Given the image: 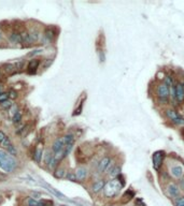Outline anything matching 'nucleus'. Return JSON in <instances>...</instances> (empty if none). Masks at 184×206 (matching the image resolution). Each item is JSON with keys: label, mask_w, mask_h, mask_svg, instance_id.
I'll use <instances>...</instances> for the list:
<instances>
[{"label": "nucleus", "mask_w": 184, "mask_h": 206, "mask_svg": "<svg viewBox=\"0 0 184 206\" xmlns=\"http://www.w3.org/2000/svg\"><path fill=\"white\" fill-rule=\"evenodd\" d=\"M170 87V95H171V97L173 98V99H176L177 98V95H176V87L174 86H169Z\"/></svg>", "instance_id": "nucleus-36"}, {"label": "nucleus", "mask_w": 184, "mask_h": 206, "mask_svg": "<svg viewBox=\"0 0 184 206\" xmlns=\"http://www.w3.org/2000/svg\"><path fill=\"white\" fill-rule=\"evenodd\" d=\"M165 158V153L164 151H156L153 154V165H154L155 170H158L163 164V161Z\"/></svg>", "instance_id": "nucleus-3"}, {"label": "nucleus", "mask_w": 184, "mask_h": 206, "mask_svg": "<svg viewBox=\"0 0 184 206\" xmlns=\"http://www.w3.org/2000/svg\"><path fill=\"white\" fill-rule=\"evenodd\" d=\"M104 186H106V182L104 181V179H100V180H97L96 182H94L92 186V191L94 193H98L100 191L102 190V189L104 188Z\"/></svg>", "instance_id": "nucleus-10"}, {"label": "nucleus", "mask_w": 184, "mask_h": 206, "mask_svg": "<svg viewBox=\"0 0 184 206\" xmlns=\"http://www.w3.org/2000/svg\"><path fill=\"white\" fill-rule=\"evenodd\" d=\"M0 38H1V34H0Z\"/></svg>", "instance_id": "nucleus-45"}, {"label": "nucleus", "mask_w": 184, "mask_h": 206, "mask_svg": "<svg viewBox=\"0 0 184 206\" xmlns=\"http://www.w3.org/2000/svg\"><path fill=\"white\" fill-rule=\"evenodd\" d=\"M42 154H43V146L41 144H38L36 146V148H34L32 158H34V160L36 161L37 163H40L41 159H42Z\"/></svg>", "instance_id": "nucleus-7"}, {"label": "nucleus", "mask_w": 184, "mask_h": 206, "mask_svg": "<svg viewBox=\"0 0 184 206\" xmlns=\"http://www.w3.org/2000/svg\"><path fill=\"white\" fill-rule=\"evenodd\" d=\"M64 148H65V144H64V140H62V137H58V139L55 140L52 145L53 151L56 154V153H58V151L62 150Z\"/></svg>", "instance_id": "nucleus-8"}, {"label": "nucleus", "mask_w": 184, "mask_h": 206, "mask_svg": "<svg viewBox=\"0 0 184 206\" xmlns=\"http://www.w3.org/2000/svg\"><path fill=\"white\" fill-rule=\"evenodd\" d=\"M10 39L13 43H23L22 42V37H21L20 32H15L13 31L12 34H10Z\"/></svg>", "instance_id": "nucleus-16"}, {"label": "nucleus", "mask_w": 184, "mask_h": 206, "mask_svg": "<svg viewBox=\"0 0 184 206\" xmlns=\"http://www.w3.org/2000/svg\"><path fill=\"white\" fill-rule=\"evenodd\" d=\"M172 123H174V125H184V118L182 117H177V118L172 119Z\"/></svg>", "instance_id": "nucleus-27"}, {"label": "nucleus", "mask_w": 184, "mask_h": 206, "mask_svg": "<svg viewBox=\"0 0 184 206\" xmlns=\"http://www.w3.org/2000/svg\"><path fill=\"white\" fill-rule=\"evenodd\" d=\"M176 206H184V196L177 199L176 200Z\"/></svg>", "instance_id": "nucleus-35"}, {"label": "nucleus", "mask_w": 184, "mask_h": 206, "mask_svg": "<svg viewBox=\"0 0 184 206\" xmlns=\"http://www.w3.org/2000/svg\"><path fill=\"white\" fill-rule=\"evenodd\" d=\"M53 203L51 202V201H48V200H43V201H40V202L38 203V205L37 206H52Z\"/></svg>", "instance_id": "nucleus-33"}, {"label": "nucleus", "mask_w": 184, "mask_h": 206, "mask_svg": "<svg viewBox=\"0 0 184 206\" xmlns=\"http://www.w3.org/2000/svg\"><path fill=\"white\" fill-rule=\"evenodd\" d=\"M54 176L56 177V178H64V177L66 176V170H65L64 168H56L54 172Z\"/></svg>", "instance_id": "nucleus-19"}, {"label": "nucleus", "mask_w": 184, "mask_h": 206, "mask_svg": "<svg viewBox=\"0 0 184 206\" xmlns=\"http://www.w3.org/2000/svg\"><path fill=\"white\" fill-rule=\"evenodd\" d=\"M12 120H13V123H14V125L20 123L21 120H22V113H21V112H17V113L12 117Z\"/></svg>", "instance_id": "nucleus-25"}, {"label": "nucleus", "mask_w": 184, "mask_h": 206, "mask_svg": "<svg viewBox=\"0 0 184 206\" xmlns=\"http://www.w3.org/2000/svg\"><path fill=\"white\" fill-rule=\"evenodd\" d=\"M39 65H40V60L39 59H32L29 61L28 65H27V72L30 74L36 73L37 69H38Z\"/></svg>", "instance_id": "nucleus-9"}, {"label": "nucleus", "mask_w": 184, "mask_h": 206, "mask_svg": "<svg viewBox=\"0 0 184 206\" xmlns=\"http://www.w3.org/2000/svg\"><path fill=\"white\" fill-rule=\"evenodd\" d=\"M17 98V92L14 89H11L9 91V99H16Z\"/></svg>", "instance_id": "nucleus-34"}, {"label": "nucleus", "mask_w": 184, "mask_h": 206, "mask_svg": "<svg viewBox=\"0 0 184 206\" xmlns=\"http://www.w3.org/2000/svg\"><path fill=\"white\" fill-rule=\"evenodd\" d=\"M0 73H1V70H0Z\"/></svg>", "instance_id": "nucleus-46"}, {"label": "nucleus", "mask_w": 184, "mask_h": 206, "mask_svg": "<svg viewBox=\"0 0 184 206\" xmlns=\"http://www.w3.org/2000/svg\"><path fill=\"white\" fill-rule=\"evenodd\" d=\"M121 171H122V168H121L120 165H115V167H113L112 170L109 172V174H110L111 177L116 178V177H118L121 175Z\"/></svg>", "instance_id": "nucleus-17"}, {"label": "nucleus", "mask_w": 184, "mask_h": 206, "mask_svg": "<svg viewBox=\"0 0 184 206\" xmlns=\"http://www.w3.org/2000/svg\"><path fill=\"white\" fill-rule=\"evenodd\" d=\"M183 88H184V85H183Z\"/></svg>", "instance_id": "nucleus-47"}, {"label": "nucleus", "mask_w": 184, "mask_h": 206, "mask_svg": "<svg viewBox=\"0 0 184 206\" xmlns=\"http://www.w3.org/2000/svg\"><path fill=\"white\" fill-rule=\"evenodd\" d=\"M167 192L172 199H178L179 195H180V188L173 182H170L167 186Z\"/></svg>", "instance_id": "nucleus-5"}, {"label": "nucleus", "mask_w": 184, "mask_h": 206, "mask_svg": "<svg viewBox=\"0 0 184 206\" xmlns=\"http://www.w3.org/2000/svg\"><path fill=\"white\" fill-rule=\"evenodd\" d=\"M176 95H177V99H178L179 102H182L184 100V88L182 84H177L176 86Z\"/></svg>", "instance_id": "nucleus-13"}, {"label": "nucleus", "mask_w": 184, "mask_h": 206, "mask_svg": "<svg viewBox=\"0 0 184 206\" xmlns=\"http://www.w3.org/2000/svg\"><path fill=\"white\" fill-rule=\"evenodd\" d=\"M45 186L48 188V191H51V192H52L53 194H54V195L58 196V198H59V199H62V200H64V199H66V196H65L64 194H62V193H60L59 191H57L56 189H54V188H53V187L48 186V184H45Z\"/></svg>", "instance_id": "nucleus-21"}, {"label": "nucleus", "mask_w": 184, "mask_h": 206, "mask_svg": "<svg viewBox=\"0 0 184 206\" xmlns=\"http://www.w3.org/2000/svg\"><path fill=\"white\" fill-rule=\"evenodd\" d=\"M39 202H37L34 199L32 198H28L27 199V206H37Z\"/></svg>", "instance_id": "nucleus-29"}, {"label": "nucleus", "mask_w": 184, "mask_h": 206, "mask_svg": "<svg viewBox=\"0 0 184 206\" xmlns=\"http://www.w3.org/2000/svg\"><path fill=\"white\" fill-rule=\"evenodd\" d=\"M2 92H4V91H3V86L0 85V93H2Z\"/></svg>", "instance_id": "nucleus-43"}, {"label": "nucleus", "mask_w": 184, "mask_h": 206, "mask_svg": "<svg viewBox=\"0 0 184 206\" xmlns=\"http://www.w3.org/2000/svg\"><path fill=\"white\" fill-rule=\"evenodd\" d=\"M40 52H41V50H36V51L32 52V53L28 54V56H34V55H36V54H39Z\"/></svg>", "instance_id": "nucleus-41"}, {"label": "nucleus", "mask_w": 184, "mask_h": 206, "mask_svg": "<svg viewBox=\"0 0 184 206\" xmlns=\"http://www.w3.org/2000/svg\"><path fill=\"white\" fill-rule=\"evenodd\" d=\"M179 188L182 189V190L184 191V179H180V181H179Z\"/></svg>", "instance_id": "nucleus-40"}, {"label": "nucleus", "mask_w": 184, "mask_h": 206, "mask_svg": "<svg viewBox=\"0 0 184 206\" xmlns=\"http://www.w3.org/2000/svg\"><path fill=\"white\" fill-rule=\"evenodd\" d=\"M184 173V168L181 165H174L170 168V174L173 178H181Z\"/></svg>", "instance_id": "nucleus-6"}, {"label": "nucleus", "mask_w": 184, "mask_h": 206, "mask_svg": "<svg viewBox=\"0 0 184 206\" xmlns=\"http://www.w3.org/2000/svg\"><path fill=\"white\" fill-rule=\"evenodd\" d=\"M62 140H64L65 146H66V145H69V144H73L74 143V137H73V134H71V133H68V134L64 135V137H62Z\"/></svg>", "instance_id": "nucleus-18"}, {"label": "nucleus", "mask_w": 184, "mask_h": 206, "mask_svg": "<svg viewBox=\"0 0 184 206\" xmlns=\"http://www.w3.org/2000/svg\"><path fill=\"white\" fill-rule=\"evenodd\" d=\"M112 168H113V161L111 160V161H110V163H109V164H108V167L106 168V170H104V173H109L111 170H112Z\"/></svg>", "instance_id": "nucleus-38"}, {"label": "nucleus", "mask_w": 184, "mask_h": 206, "mask_svg": "<svg viewBox=\"0 0 184 206\" xmlns=\"http://www.w3.org/2000/svg\"><path fill=\"white\" fill-rule=\"evenodd\" d=\"M99 55H100V61L104 62V55L102 54V52H99Z\"/></svg>", "instance_id": "nucleus-42"}, {"label": "nucleus", "mask_w": 184, "mask_h": 206, "mask_svg": "<svg viewBox=\"0 0 184 206\" xmlns=\"http://www.w3.org/2000/svg\"><path fill=\"white\" fill-rule=\"evenodd\" d=\"M111 159L109 158V157H104V158H102L101 160L99 161V164H98V168H97V170H98L99 173H104V170H106V168L108 167V164L110 163Z\"/></svg>", "instance_id": "nucleus-11"}, {"label": "nucleus", "mask_w": 184, "mask_h": 206, "mask_svg": "<svg viewBox=\"0 0 184 206\" xmlns=\"http://www.w3.org/2000/svg\"><path fill=\"white\" fill-rule=\"evenodd\" d=\"M8 153L10 154H12V156H16V154H17V150H16L15 147L13 146V144L11 145L10 147H8Z\"/></svg>", "instance_id": "nucleus-32"}, {"label": "nucleus", "mask_w": 184, "mask_h": 206, "mask_svg": "<svg viewBox=\"0 0 184 206\" xmlns=\"http://www.w3.org/2000/svg\"><path fill=\"white\" fill-rule=\"evenodd\" d=\"M121 188H122V186H121V184L118 182V180H116V179L110 180L109 182H107L104 188V195H106L107 198H113V196H115L116 194L120 192Z\"/></svg>", "instance_id": "nucleus-2"}, {"label": "nucleus", "mask_w": 184, "mask_h": 206, "mask_svg": "<svg viewBox=\"0 0 184 206\" xmlns=\"http://www.w3.org/2000/svg\"><path fill=\"white\" fill-rule=\"evenodd\" d=\"M53 158H54V154H52L50 153V151H48V153L45 154V156H44V163H45L46 165H48L50 167L51 162H52Z\"/></svg>", "instance_id": "nucleus-22"}, {"label": "nucleus", "mask_w": 184, "mask_h": 206, "mask_svg": "<svg viewBox=\"0 0 184 206\" xmlns=\"http://www.w3.org/2000/svg\"><path fill=\"white\" fill-rule=\"evenodd\" d=\"M21 34V37H22V42L23 43H31V40H30V37H29V32L26 31V30H24V31L20 32Z\"/></svg>", "instance_id": "nucleus-20"}, {"label": "nucleus", "mask_w": 184, "mask_h": 206, "mask_svg": "<svg viewBox=\"0 0 184 206\" xmlns=\"http://www.w3.org/2000/svg\"><path fill=\"white\" fill-rule=\"evenodd\" d=\"M157 95H158V97H159V99H167L170 95L169 86H167L166 84H160V85H158Z\"/></svg>", "instance_id": "nucleus-4"}, {"label": "nucleus", "mask_w": 184, "mask_h": 206, "mask_svg": "<svg viewBox=\"0 0 184 206\" xmlns=\"http://www.w3.org/2000/svg\"><path fill=\"white\" fill-rule=\"evenodd\" d=\"M0 105H1L2 109L8 110V109H11V107L13 106V103H12V101H11V100H7V101L0 103Z\"/></svg>", "instance_id": "nucleus-26"}, {"label": "nucleus", "mask_w": 184, "mask_h": 206, "mask_svg": "<svg viewBox=\"0 0 184 206\" xmlns=\"http://www.w3.org/2000/svg\"><path fill=\"white\" fill-rule=\"evenodd\" d=\"M6 137H7V135L4 134L2 131H0V144H1V143L4 141V139H6Z\"/></svg>", "instance_id": "nucleus-39"}, {"label": "nucleus", "mask_w": 184, "mask_h": 206, "mask_svg": "<svg viewBox=\"0 0 184 206\" xmlns=\"http://www.w3.org/2000/svg\"><path fill=\"white\" fill-rule=\"evenodd\" d=\"M0 202H1V196H0Z\"/></svg>", "instance_id": "nucleus-44"}, {"label": "nucleus", "mask_w": 184, "mask_h": 206, "mask_svg": "<svg viewBox=\"0 0 184 206\" xmlns=\"http://www.w3.org/2000/svg\"><path fill=\"white\" fill-rule=\"evenodd\" d=\"M7 100H9V92H2V93H0V103L7 101Z\"/></svg>", "instance_id": "nucleus-30"}, {"label": "nucleus", "mask_w": 184, "mask_h": 206, "mask_svg": "<svg viewBox=\"0 0 184 206\" xmlns=\"http://www.w3.org/2000/svg\"><path fill=\"white\" fill-rule=\"evenodd\" d=\"M67 179L68 180H71V181H76V173H72V172H69L68 174L66 175Z\"/></svg>", "instance_id": "nucleus-28"}, {"label": "nucleus", "mask_w": 184, "mask_h": 206, "mask_svg": "<svg viewBox=\"0 0 184 206\" xmlns=\"http://www.w3.org/2000/svg\"><path fill=\"white\" fill-rule=\"evenodd\" d=\"M16 168V161L6 150L0 149V168L7 173H11Z\"/></svg>", "instance_id": "nucleus-1"}, {"label": "nucleus", "mask_w": 184, "mask_h": 206, "mask_svg": "<svg viewBox=\"0 0 184 206\" xmlns=\"http://www.w3.org/2000/svg\"><path fill=\"white\" fill-rule=\"evenodd\" d=\"M82 106H83V103H81V104L78 106V109H76V111H74V113H73V116H76V115H80V114H81V111H82Z\"/></svg>", "instance_id": "nucleus-37"}, {"label": "nucleus", "mask_w": 184, "mask_h": 206, "mask_svg": "<svg viewBox=\"0 0 184 206\" xmlns=\"http://www.w3.org/2000/svg\"><path fill=\"white\" fill-rule=\"evenodd\" d=\"M3 70L8 74H14L16 72V67L13 64H7L3 65Z\"/></svg>", "instance_id": "nucleus-15"}, {"label": "nucleus", "mask_w": 184, "mask_h": 206, "mask_svg": "<svg viewBox=\"0 0 184 206\" xmlns=\"http://www.w3.org/2000/svg\"><path fill=\"white\" fill-rule=\"evenodd\" d=\"M1 145H2L3 147H7V148H8V147H10L11 145H12V143H11V140L9 139L8 137H7L6 139H4V141L1 143Z\"/></svg>", "instance_id": "nucleus-31"}, {"label": "nucleus", "mask_w": 184, "mask_h": 206, "mask_svg": "<svg viewBox=\"0 0 184 206\" xmlns=\"http://www.w3.org/2000/svg\"><path fill=\"white\" fill-rule=\"evenodd\" d=\"M76 176L78 180L83 181L86 178V176H87V170L85 168H78L76 171Z\"/></svg>", "instance_id": "nucleus-12"}, {"label": "nucleus", "mask_w": 184, "mask_h": 206, "mask_svg": "<svg viewBox=\"0 0 184 206\" xmlns=\"http://www.w3.org/2000/svg\"><path fill=\"white\" fill-rule=\"evenodd\" d=\"M29 37H30L31 42H37L39 40V38H40V32H39L36 28H32L29 31Z\"/></svg>", "instance_id": "nucleus-14"}, {"label": "nucleus", "mask_w": 184, "mask_h": 206, "mask_svg": "<svg viewBox=\"0 0 184 206\" xmlns=\"http://www.w3.org/2000/svg\"><path fill=\"white\" fill-rule=\"evenodd\" d=\"M44 36H45V38L46 39H48L51 41L53 38H54V36H55V34H54V31H53L51 28H48V29L44 31Z\"/></svg>", "instance_id": "nucleus-24"}, {"label": "nucleus", "mask_w": 184, "mask_h": 206, "mask_svg": "<svg viewBox=\"0 0 184 206\" xmlns=\"http://www.w3.org/2000/svg\"><path fill=\"white\" fill-rule=\"evenodd\" d=\"M166 115L169 119H171V120L172 119H174V118H177V117H179V114L177 113L176 111H173V110H167Z\"/></svg>", "instance_id": "nucleus-23"}]
</instances>
